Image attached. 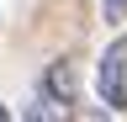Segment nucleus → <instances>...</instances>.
<instances>
[{
	"instance_id": "nucleus-1",
	"label": "nucleus",
	"mask_w": 127,
	"mask_h": 122,
	"mask_svg": "<svg viewBox=\"0 0 127 122\" xmlns=\"http://www.w3.org/2000/svg\"><path fill=\"white\" fill-rule=\"evenodd\" d=\"M74 101H79V69H74V58H53L42 74V112L48 122H69L74 117Z\"/></svg>"
},
{
	"instance_id": "nucleus-2",
	"label": "nucleus",
	"mask_w": 127,
	"mask_h": 122,
	"mask_svg": "<svg viewBox=\"0 0 127 122\" xmlns=\"http://www.w3.org/2000/svg\"><path fill=\"white\" fill-rule=\"evenodd\" d=\"M95 90L111 112H127V37H117L95 64Z\"/></svg>"
},
{
	"instance_id": "nucleus-3",
	"label": "nucleus",
	"mask_w": 127,
	"mask_h": 122,
	"mask_svg": "<svg viewBox=\"0 0 127 122\" xmlns=\"http://www.w3.org/2000/svg\"><path fill=\"white\" fill-rule=\"evenodd\" d=\"M101 16H106L111 27H122V21H127V0H101Z\"/></svg>"
},
{
	"instance_id": "nucleus-4",
	"label": "nucleus",
	"mask_w": 127,
	"mask_h": 122,
	"mask_svg": "<svg viewBox=\"0 0 127 122\" xmlns=\"http://www.w3.org/2000/svg\"><path fill=\"white\" fill-rule=\"evenodd\" d=\"M21 122H48V112H42V106H27V112H21Z\"/></svg>"
},
{
	"instance_id": "nucleus-5",
	"label": "nucleus",
	"mask_w": 127,
	"mask_h": 122,
	"mask_svg": "<svg viewBox=\"0 0 127 122\" xmlns=\"http://www.w3.org/2000/svg\"><path fill=\"white\" fill-rule=\"evenodd\" d=\"M0 122H11V112H5V106H0Z\"/></svg>"
}]
</instances>
